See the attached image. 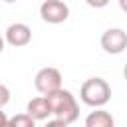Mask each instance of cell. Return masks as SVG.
I'll return each instance as SVG.
<instances>
[{
    "mask_svg": "<svg viewBox=\"0 0 127 127\" xmlns=\"http://www.w3.org/2000/svg\"><path fill=\"white\" fill-rule=\"evenodd\" d=\"M44 97L50 103L52 115L56 119L64 121L65 125L73 123L79 117V105H77V101H75V97H73L71 91H67V89L62 87V89H58V91H54L50 95H44Z\"/></svg>",
    "mask_w": 127,
    "mask_h": 127,
    "instance_id": "6da1fadb",
    "label": "cell"
},
{
    "mask_svg": "<svg viewBox=\"0 0 127 127\" xmlns=\"http://www.w3.org/2000/svg\"><path fill=\"white\" fill-rule=\"evenodd\" d=\"M79 97L89 107H101L111 99V87L103 77H89L81 83Z\"/></svg>",
    "mask_w": 127,
    "mask_h": 127,
    "instance_id": "7a4b0ae2",
    "label": "cell"
},
{
    "mask_svg": "<svg viewBox=\"0 0 127 127\" xmlns=\"http://www.w3.org/2000/svg\"><path fill=\"white\" fill-rule=\"evenodd\" d=\"M34 85L42 95H50V93L62 89V73H60V69L50 67V65L42 67L34 77Z\"/></svg>",
    "mask_w": 127,
    "mask_h": 127,
    "instance_id": "3957f363",
    "label": "cell"
},
{
    "mask_svg": "<svg viewBox=\"0 0 127 127\" xmlns=\"http://www.w3.org/2000/svg\"><path fill=\"white\" fill-rule=\"evenodd\" d=\"M40 16L48 24H62L69 16V8L62 0H44L40 6Z\"/></svg>",
    "mask_w": 127,
    "mask_h": 127,
    "instance_id": "277c9868",
    "label": "cell"
},
{
    "mask_svg": "<svg viewBox=\"0 0 127 127\" xmlns=\"http://www.w3.org/2000/svg\"><path fill=\"white\" fill-rule=\"evenodd\" d=\"M101 48H103L105 54H111V56L123 54L125 48H127V34H125V30H121V28L105 30L103 36H101Z\"/></svg>",
    "mask_w": 127,
    "mask_h": 127,
    "instance_id": "5b68a950",
    "label": "cell"
},
{
    "mask_svg": "<svg viewBox=\"0 0 127 127\" xmlns=\"http://www.w3.org/2000/svg\"><path fill=\"white\" fill-rule=\"evenodd\" d=\"M4 42H8L10 46L14 48H24L32 42V30L30 26L22 24V22H16V24H10L6 28V38Z\"/></svg>",
    "mask_w": 127,
    "mask_h": 127,
    "instance_id": "8992f818",
    "label": "cell"
},
{
    "mask_svg": "<svg viewBox=\"0 0 127 127\" xmlns=\"http://www.w3.org/2000/svg\"><path fill=\"white\" fill-rule=\"evenodd\" d=\"M26 113H28L34 121H44V119H48V117L52 115L50 103H48V99H46L44 95L30 99V101H28V107H26Z\"/></svg>",
    "mask_w": 127,
    "mask_h": 127,
    "instance_id": "52a82bcc",
    "label": "cell"
},
{
    "mask_svg": "<svg viewBox=\"0 0 127 127\" xmlns=\"http://www.w3.org/2000/svg\"><path fill=\"white\" fill-rule=\"evenodd\" d=\"M85 127H115V119L111 117V113L97 109L85 117Z\"/></svg>",
    "mask_w": 127,
    "mask_h": 127,
    "instance_id": "ba28073f",
    "label": "cell"
},
{
    "mask_svg": "<svg viewBox=\"0 0 127 127\" xmlns=\"http://www.w3.org/2000/svg\"><path fill=\"white\" fill-rule=\"evenodd\" d=\"M8 123H10V127H36V121L28 113H18V115L10 117Z\"/></svg>",
    "mask_w": 127,
    "mask_h": 127,
    "instance_id": "9c48e42d",
    "label": "cell"
},
{
    "mask_svg": "<svg viewBox=\"0 0 127 127\" xmlns=\"http://www.w3.org/2000/svg\"><path fill=\"white\" fill-rule=\"evenodd\" d=\"M8 101H10V89H8L4 83H0V109H2Z\"/></svg>",
    "mask_w": 127,
    "mask_h": 127,
    "instance_id": "30bf717a",
    "label": "cell"
},
{
    "mask_svg": "<svg viewBox=\"0 0 127 127\" xmlns=\"http://www.w3.org/2000/svg\"><path fill=\"white\" fill-rule=\"evenodd\" d=\"M85 4L91 8H105L109 4V0H85Z\"/></svg>",
    "mask_w": 127,
    "mask_h": 127,
    "instance_id": "8fae6325",
    "label": "cell"
},
{
    "mask_svg": "<svg viewBox=\"0 0 127 127\" xmlns=\"http://www.w3.org/2000/svg\"><path fill=\"white\" fill-rule=\"evenodd\" d=\"M44 127H67L64 121H60V119H52V121H48Z\"/></svg>",
    "mask_w": 127,
    "mask_h": 127,
    "instance_id": "7c38bea8",
    "label": "cell"
},
{
    "mask_svg": "<svg viewBox=\"0 0 127 127\" xmlns=\"http://www.w3.org/2000/svg\"><path fill=\"white\" fill-rule=\"evenodd\" d=\"M6 123H8V115L0 109V127H2V125H6Z\"/></svg>",
    "mask_w": 127,
    "mask_h": 127,
    "instance_id": "4fadbf2b",
    "label": "cell"
},
{
    "mask_svg": "<svg viewBox=\"0 0 127 127\" xmlns=\"http://www.w3.org/2000/svg\"><path fill=\"white\" fill-rule=\"evenodd\" d=\"M2 52H4V38L0 36V54H2Z\"/></svg>",
    "mask_w": 127,
    "mask_h": 127,
    "instance_id": "5bb4252c",
    "label": "cell"
},
{
    "mask_svg": "<svg viewBox=\"0 0 127 127\" xmlns=\"http://www.w3.org/2000/svg\"><path fill=\"white\" fill-rule=\"evenodd\" d=\"M119 4H121V8L125 10V0H119Z\"/></svg>",
    "mask_w": 127,
    "mask_h": 127,
    "instance_id": "9a60e30c",
    "label": "cell"
},
{
    "mask_svg": "<svg viewBox=\"0 0 127 127\" xmlns=\"http://www.w3.org/2000/svg\"><path fill=\"white\" fill-rule=\"evenodd\" d=\"M2 2H8V4H10V2H16V0H2Z\"/></svg>",
    "mask_w": 127,
    "mask_h": 127,
    "instance_id": "2e32d148",
    "label": "cell"
},
{
    "mask_svg": "<svg viewBox=\"0 0 127 127\" xmlns=\"http://www.w3.org/2000/svg\"><path fill=\"white\" fill-rule=\"evenodd\" d=\"M2 127H10V123H6V125H2Z\"/></svg>",
    "mask_w": 127,
    "mask_h": 127,
    "instance_id": "e0dca14e",
    "label": "cell"
}]
</instances>
